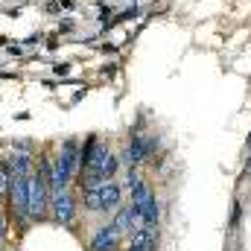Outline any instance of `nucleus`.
Returning a JSON list of instances; mask_svg holds the SVG:
<instances>
[{
	"mask_svg": "<svg viewBox=\"0 0 251 251\" xmlns=\"http://www.w3.org/2000/svg\"><path fill=\"white\" fill-rule=\"evenodd\" d=\"M12 176H32L26 155H15V158H12Z\"/></svg>",
	"mask_w": 251,
	"mask_h": 251,
	"instance_id": "8",
	"label": "nucleus"
},
{
	"mask_svg": "<svg viewBox=\"0 0 251 251\" xmlns=\"http://www.w3.org/2000/svg\"><path fill=\"white\" fill-rule=\"evenodd\" d=\"M146 155H149V140L143 134H134L131 143H128V149H126V161L128 164H140Z\"/></svg>",
	"mask_w": 251,
	"mask_h": 251,
	"instance_id": "6",
	"label": "nucleus"
},
{
	"mask_svg": "<svg viewBox=\"0 0 251 251\" xmlns=\"http://www.w3.org/2000/svg\"><path fill=\"white\" fill-rule=\"evenodd\" d=\"M26 196H29V176H12L9 178V201L18 216H26Z\"/></svg>",
	"mask_w": 251,
	"mask_h": 251,
	"instance_id": "3",
	"label": "nucleus"
},
{
	"mask_svg": "<svg viewBox=\"0 0 251 251\" xmlns=\"http://www.w3.org/2000/svg\"><path fill=\"white\" fill-rule=\"evenodd\" d=\"M50 207H53V219H56V222H62V225H70V222H73V216H76L73 199H70L64 190H62V193H53Z\"/></svg>",
	"mask_w": 251,
	"mask_h": 251,
	"instance_id": "4",
	"label": "nucleus"
},
{
	"mask_svg": "<svg viewBox=\"0 0 251 251\" xmlns=\"http://www.w3.org/2000/svg\"><path fill=\"white\" fill-rule=\"evenodd\" d=\"M47 210V181L41 176H29V196H26V216L38 219Z\"/></svg>",
	"mask_w": 251,
	"mask_h": 251,
	"instance_id": "2",
	"label": "nucleus"
},
{
	"mask_svg": "<svg viewBox=\"0 0 251 251\" xmlns=\"http://www.w3.org/2000/svg\"><path fill=\"white\" fill-rule=\"evenodd\" d=\"M3 234H6V222H3V216H0V240H3Z\"/></svg>",
	"mask_w": 251,
	"mask_h": 251,
	"instance_id": "9",
	"label": "nucleus"
},
{
	"mask_svg": "<svg viewBox=\"0 0 251 251\" xmlns=\"http://www.w3.org/2000/svg\"><path fill=\"white\" fill-rule=\"evenodd\" d=\"M117 240H120V234L108 225V228H102L97 237H94V243H91V251H114L117 249Z\"/></svg>",
	"mask_w": 251,
	"mask_h": 251,
	"instance_id": "7",
	"label": "nucleus"
},
{
	"mask_svg": "<svg viewBox=\"0 0 251 251\" xmlns=\"http://www.w3.org/2000/svg\"><path fill=\"white\" fill-rule=\"evenodd\" d=\"M0 187H3V176H0Z\"/></svg>",
	"mask_w": 251,
	"mask_h": 251,
	"instance_id": "10",
	"label": "nucleus"
},
{
	"mask_svg": "<svg viewBox=\"0 0 251 251\" xmlns=\"http://www.w3.org/2000/svg\"><path fill=\"white\" fill-rule=\"evenodd\" d=\"M120 204V187L114 181H105L94 190H85V207L88 210H111Z\"/></svg>",
	"mask_w": 251,
	"mask_h": 251,
	"instance_id": "1",
	"label": "nucleus"
},
{
	"mask_svg": "<svg viewBox=\"0 0 251 251\" xmlns=\"http://www.w3.org/2000/svg\"><path fill=\"white\" fill-rule=\"evenodd\" d=\"M140 225H143V222H140V216H137V210H134V207H123V210L114 216V222H111V228H114L117 234H126V231H131V234H134Z\"/></svg>",
	"mask_w": 251,
	"mask_h": 251,
	"instance_id": "5",
	"label": "nucleus"
}]
</instances>
